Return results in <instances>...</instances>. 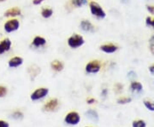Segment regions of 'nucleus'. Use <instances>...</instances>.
I'll use <instances>...</instances> for the list:
<instances>
[{"instance_id":"nucleus-8","label":"nucleus","mask_w":154,"mask_h":127,"mask_svg":"<svg viewBox=\"0 0 154 127\" xmlns=\"http://www.w3.org/2000/svg\"><path fill=\"white\" fill-rule=\"evenodd\" d=\"M11 45H12V42L11 41V39L8 38L3 39L0 42V55H3L4 53L11 50Z\"/></svg>"},{"instance_id":"nucleus-6","label":"nucleus","mask_w":154,"mask_h":127,"mask_svg":"<svg viewBox=\"0 0 154 127\" xmlns=\"http://www.w3.org/2000/svg\"><path fill=\"white\" fill-rule=\"evenodd\" d=\"M49 93V89L47 88H38L37 90H35L33 93L31 94L30 98L32 101H38V100L42 99L44 98L45 96H46Z\"/></svg>"},{"instance_id":"nucleus-10","label":"nucleus","mask_w":154,"mask_h":127,"mask_svg":"<svg viewBox=\"0 0 154 127\" xmlns=\"http://www.w3.org/2000/svg\"><path fill=\"white\" fill-rule=\"evenodd\" d=\"M117 49H118V47L113 44H103L100 46V50L105 53H107V54H112V53L116 52Z\"/></svg>"},{"instance_id":"nucleus-16","label":"nucleus","mask_w":154,"mask_h":127,"mask_svg":"<svg viewBox=\"0 0 154 127\" xmlns=\"http://www.w3.org/2000/svg\"><path fill=\"white\" fill-rule=\"evenodd\" d=\"M53 15V10L50 8H45L41 11V16L45 18V19H48L50 17Z\"/></svg>"},{"instance_id":"nucleus-20","label":"nucleus","mask_w":154,"mask_h":127,"mask_svg":"<svg viewBox=\"0 0 154 127\" xmlns=\"http://www.w3.org/2000/svg\"><path fill=\"white\" fill-rule=\"evenodd\" d=\"M133 127H146V122L144 120H135L133 122Z\"/></svg>"},{"instance_id":"nucleus-5","label":"nucleus","mask_w":154,"mask_h":127,"mask_svg":"<svg viewBox=\"0 0 154 127\" xmlns=\"http://www.w3.org/2000/svg\"><path fill=\"white\" fill-rule=\"evenodd\" d=\"M86 72L88 73H97L101 69V63L98 60H94L88 62L86 65Z\"/></svg>"},{"instance_id":"nucleus-11","label":"nucleus","mask_w":154,"mask_h":127,"mask_svg":"<svg viewBox=\"0 0 154 127\" xmlns=\"http://www.w3.org/2000/svg\"><path fill=\"white\" fill-rule=\"evenodd\" d=\"M22 63H23V59L20 56H15V57H12L11 60L8 62V66L11 67V68H14V67H17V66H21Z\"/></svg>"},{"instance_id":"nucleus-22","label":"nucleus","mask_w":154,"mask_h":127,"mask_svg":"<svg viewBox=\"0 0 154 127\" xmlns=\"http://www.w3.org/2000/svg\"><path fill=\"white\" fill-rule=\"evenodd\" d=\"M132 101L130 97H122L117 100V102L119 104H126V103H129Z\"/></svg>"},{"instance_id":"nucleus-18","label":"nucleus","mask_w":154,"mask_h":127,"mask_svg":"<svg viewBox=\"0 0 154 127\" xmlns=\"http://www.w3.org/2000/svg\"><path fill=\"white\" fill-rule=\"evenodd\" d=\"M130 87H131L132 90H134V91H140V90H142V89H143V86H142L141 84L139 83V82H135V81L131 83Z\"/></svg>"},{"instance_id":"nucleus-24","label":"nucleus","mask_w":154,"mask_h":127,"mask_svg":"<svg viewBox=\"0 0 154 127\" xmlns=\"http://www.w3.org/2000/svg\"><path fill=\"white\" fill-rule=\"evenodd\" d=\"M146 25L149 26V27H152L154 28V18L151 16L146 17Z\"/></svg>"},{"instance_id":"nucleus-21","label":"nucleus","mask_w":154,"mask_h":127,"mask_svg":"<svg viewBox=\"0 0 154 127\" xmlns=\"http://www.w3.org/2000/svg\"><path fill=\"white\" fill-rule=\"evenodd\" d=\"M29 68L33 70L32 72H29V74H30L31 76H34V77H36L38 73L40 72V69H39V67H38V66L34 67V66H31V67H29Z\"/></svg>"},{"instance_id":"nucleus-31","label":"nucleus","mask_w":154,"mask_h":127,"mask_svg":"<svg viewBox=\"0 0 154 127\" xmlns=\"http://www.w3.org/2000/svg\"><path fill=\"white\" fill-rule=\"evenodd\" d=\"M149 71L152 72V73H154V65H152V66L149 67Z\"/></svg>"},{"instance_id":"nucleus-35","label":"nucleus","mask_w":154,"mask_h":127,"mask_svg":"<svg viewBox=\"0 0 154 127\" xmlns=\"http://www.w3.org/2000/svg\"><path fill=\"white\" fill-rule=\"evenodd\" d=\"M86 127H91V126H86Z\"/></svg>"},{"instance_id":"nucleus-2","label":"nucleus","mask_w":154,"mask_h":127,"mask_svg":"<svg viewBox=\"0 0 154 127\" xmlns=\"http://www.w3.org/2000/svg\"><path fill=\"white\" fill-rule=\"evenodd\" d=\"M68 45L72 48V49H77L81 46H82L84 43H85V40L83 39L82 36L79 35V34H73L72 36H70L69 39H68Z\"/></svg>"},{"instance_id":"nucleus-9","label":"nucleus","mask_w":154,"mask_h":127,"mask_svg":"<svg viewBox=\"0 0 154 127\" xmlns=\"http://www.w3.org/2000/svg\"><path fill=\"white\" fill-rule=\"evenodd\" d=\"M80 27L86 33H93L95 30V27L92 24V22H90L88 20H83L80 24Z\"/></svg>"},{"instance_id":"nucleus-7","label":"nucleus","mask_w":154,"mask_h":127,"mask_svg":"<svg viewBox=\"0 0 154 127\" xmlns=\"http://www.w3.org/2000/svg\"><path fill=\"white\" fill-rule=\"evenodd\" d=\"M58 105H59L58 100L57 98H52V99H50L49 101H47L45 103V105L43 106V109L46 112H52V111L56 110L57 108Z\"/></svg>"},{"instance_id":"nucleus-4","label":"nucleus","mask_w":154,"mask_h":127,"mask_svg":"<svg viewBox=\"0 0 154 127\" xmlns=\"http://www.w3.org/2000/svg\"><path fill=\"white\" fill-rule=\"evenodd\" d=\"M5 30L6 33H11L17 31L20 28V22L17 19H11L9 20L5 23Z\"/></svg>"},{"instance_id":"nucleus-17","label":"nucleus","mask_w":154,"mask_h":127,"mask_svg":"<svg viewBox=\"0 0 154 127\" xmlns=\"http://www.w3.org/2000/svg\"><path fill=\"white\" fill-rule=\"evenodd\" d=\"M72 4L76 8H81L88 4V0H72Z\"/></svg>"},{"instance_id":"nucleus-14","label":"nucleus","mask_w":154,"mask_h":127,"mask_svg":"<svg viewBox=\"0 0 154 127\" xmlns=\"http://www.w3.org/2000/svg\"><path fill=\"white\" fill-rule=\"evenodd\" d=\"M86 116L88 117L89 120H93L94 122L99 121V114L94 109H89L86 112Z\"/></svg>"},{"instance_id":"nucleus-29","label":"nucleus","mask_w":154,"mask_h":127,"mask_svg":"<svg viewBox=\"0 0 154 127\" xmlns=\"http://www.w3.org/2000/svg\"><path fill=\"white\" fill-rule=\"evenodd\" d=\"M95 102H96V100L94 99V98H89V99H88V104H93V103H94Z\"/></svg>"},{"instance_id":"nucleus-1","label":"nucleus","mask_w":154,"mask_h":127,"mask_svg":"<svg viewBox=\"0 0 154 127\" xmlns=\"http://www.w3.org/2000/svg\"><path fill=\"white\" fill-rule=\"evenodd\" d=\"M89 7H90V11H91V14L96 16L99 19H104L106 16V14H105V10H103V8L99 5L98 3L96 2H91L89 4Z\"/></svg>"},{"instance_id":"nucleus-33","label":"nucleus","mask_w":154,"mask_h":127,"mask_svg":"<svg viewBox=\"0 0 154 127\" xmlns=\"http://www.w3.org/2000/svg\"><path fill=\"white\" fill-rule=\"evenodd\" d=\"M128 1H129V0H121V2L122 3H123V4H128Z\"/></svg>"},{"instance_id":"nucleus-25","label":"nucleus","mask_w":154,"mask_h":127,"mask_svg":"<svg viewBox=\"0 0 154 127\" xmlns=\"http://www.w3.org/2000/svg\"><path fill=\"white\" fill-rule=\"evenodd\" d=\"M7 92H8V90H7V88L5 87V86L0 85V98H2V97L5 96L6 95H7Z\"/></svg>"},{"instance_id":"nucleus-13","label":"nucleus","mask_w":154,"mask_h":127,"mask_svg":"<svg viewBox=\"0 0 154 127\" xmlns=\"http://www.w3.org/2000/svg\"><path fill=\"white\" fill-rule=\"evenodd\" d=\"M46 44V40L44 39L43 37H40V36H36L34 39H33V42H32V45L34 47H42L44 46L45 44Z\"/></svg>"},{"instance_id":"nucleus-12","label":"nucleus","mask_w":154,"mask_h":127,"mask_svg":"<svg viewBox=\"0 0 154 127\" xmlns=\"http://www.w3.org/2000/svg\"><path fill=\"white\" fill-rule=\"evenodd\" d=\"M22 13L21 10L17 7H14V8H11L9 10H7L5 13V17H16L20 16Z\"/></svg>"},{"instance_id":"nucleus-30","label":"nucleus","mask_w":154,"mask_h":127,"mask_svg":"<svg viewBox=\"0 0 154 127\" xmlns=\"http://www.w3.org/2000/svg\"><path fill=\"white\" fill-rule=\"evenodd\" d=\"M150 45L152 46H154V36H152L151 39H150Z\"/></svg>"},{"instance_id":"nucleus-27","label":"nucleus","mask_w":154,"mask_h":127,"mask_svg":"<svg viewBox=\"0 0 154 127\" xmlns=\"http://www.w3.org/2000/svg\"><path fill=\"white\" fill-rule=\"evenodd\" d=\"M146 9H147V10L151 13V14H152L154 15V6L152 5H146Z\"/></svg>"},{"instance_id":"nucleus-28","label":"nucleus","mask_w":154,"mask_h":127,"mask_svg":"<svg viewBox=\"0 0 154 127\" xmlns=\"http://www.w3.org/2000/svg\"><path fill=\"white\" fill-rule=\"evenodd\" d=\"M45 0H33V4L34 5H39L40 4H42Z\"/></svg>"},{"instance_id":"nucleus-3","label":"nucleus","mask_w":154,"mask_h":127,"mask_svg":"<svg viewBox=\"0 0 154 127\" xmlns=\"http://www.w3.org/2000/svg\"><path fill=\"white\" fill-rule=\"evenodd\" d=\"M64 121L68 125H70V126H76L78 125L80 121H81V116L79 115V114L77 112L75 111H72L69 112L68 114H67L65 118H64Z\"/></svg>"},{"instance_id":"nucleus-19","label":"nucleus","mask_w":154,"mask_h":127,"mask_svg":"<svg viewBox=\"0 0 154 127\" xmlns=\"http://www.w3.org/2000/svg\"><path fill=\"white\" fill-rule=\"evenodd\" d=\"M11 117L13 119H15V120H22L23 119V114H22V112H20V111H16V112H14L11 114Z\"/></svg>"},{"instance_id":"nucleus-32","label":"nucleus","mask_w":154,"mask_h":127,"mask_svg":"<svg viewBox=\"0 0 154 127\" xmlns=\"http://www.w3.org/2000/svg\"><path fill=\"white\" fill-rule=\"evenodd\" d=\"M150 50H151V52H152V53L154 55V46L150 45Z\"/></svg>"},{"instance_id":"nucleus-26","label":"nucleus","mask_w":154,"mask_h":127,"mask_svg":"<svg viewBox=\"0 0 154 127\" xmlns=\"http://www.w3.org/2000/svg\"><path fill=\"white\" fill-rule=\"evenodd\" d=\"M0 127H10V125L8 122L0 120Z\"/></svg>"},{"instance_id":"nucleus-23","label":"nucleus","mask_w":154,"mask_h":127,"mask_svg":"<svg viewBox=\"0 0 154 127\" xmlns=\"http://www.w3.org/2000/svg\"><path fill=\"white\" fill-rule=\"evenodd\" d=\"M144 104L146 106V108L149 109L150 111H154V103L150 101H144Z\"/></svg>"},{"instance_id":"nucleus-15","label":"nucleus","mask_w":154,"mask_h":127,"mask_svg":"<svg viewBox=\"0 0 154 127\" xmlns=\"http://www.w3.org/2000/svg\"><path fill=\"white\" fill-rule=\"evenodd\" d=\"M51 66L53 70H55L57 72H60L63 69V63L60 61L55 60L51 63Z\"/></svg>"},{"instance_id":"nucleus-34","label":"nucleus","mask_w":154,"mask_h":127,"mask_svg":"<svg viewBox=\"0 0 154 127\" xmlns=\"http://www.w3.org/2000/svg\"><path fill=\"white\" fill-rule=\"evenodd\" d=\"M4 1H5V0H0V3H1V2H4Z\"/></svg>"}]
</instances>
